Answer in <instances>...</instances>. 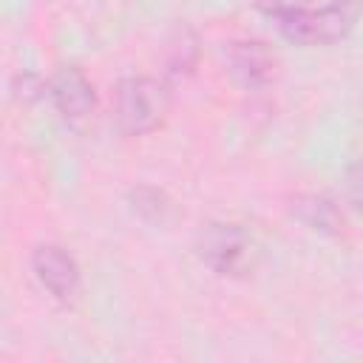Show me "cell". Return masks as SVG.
Listing matches in <instances>:
<instances>
[{
	"label": "cell",
	"mask_w": 363,
	"mask_h": 363,
	"mask_svg": "<svg viewBox=\"0 0 363 363\" xmlns=\"http://www.w3.org/2000/svg\"><path fill=\"white\" fill-rule=\"evenodd\" d=\"M269 17H275L284 37L303 45H323L346 37L354 23V9L349 0L329 3L323 9H298V6H269Z\"/></svg>",
	"instance_id": "1"
},
{
	"label": "cell",
	"mask_w": 363,
	"mask_h": 363,
	"mask_svg": "<svg viewBox=\"0 0 363 363\" xmlns=\"http://www.w3.org/2000/svg\"><path fill=\"white\" fill-rule=\"evenodd\" d=\"M116 125L128 136H142L156 130L170 108V94L159 79L150 77H128L116 85Z\"/></svg>",
	"instance_id": "2"
},
{
	"label": "cell",
	"mask_w": 363,
	"mask_h": 363,
	"mask_svg": "<svg viewBox=\"0 0 363 363\" xmlns=\"http://www.w3.org/2000/svg\"><path fill=\"white\" fill-rule=\"evenodd\" d=\"M199 255L221 275H244L255 264V244L238 224H207L199 235Z\"/></svg>",
	"instance_id": "3"
},
{
	"label": "cell",
	"mask_w": 363,
	"mask_h": 363,
	"mask_svg": "<svg viewBox=\"0 0 363 363\" xmlns=\"http://www.w3.org/2000/svg\"><path fill=\"white\" fill-rule=\"evenodd\" d=\"M31 267H34L40 284H43L54 298H62V301H65V298H71V295L77 292V286H79V267H77V261H74L65 250H60V247H54V244L37 247L34 255H31Z\"/></svg>",
	"instance_id": "4"
},
{
	"label": "cell",
	"mask_w": 363,
	"mask_h": 363,
	"mask_svg": "<svg viewBox=\"0 0 363 363\" xmlns=\"http://www.w3.org/2000/svg\"><path fill=\"white\" fill-rule=\"evenodd\" d=\"M227 65H230V74L241 85L261 88V85L272 82L278 62H275V54L264 43H258V40H238L227 51Z\"/></svg>",
	"instance_id": "5"
},
{
	"label": "cell",
	"mask_w": 363,
	"mask_h": 363,
	"mask_svg": "<svg viewBox=\"0 0 363 363\" xmlns=\"http://www.w3.org/2000/svg\"><path fill=\"white\" fill-rule=\"evenodd\" d=\"M48 91H51V99H54L57 111L62 116H68V119H82L96 105L94 85H91V79L79 68H62V71H57V77L51 79Z\"/></svg>",
	"instance_id": "6"
},
{
	"label": "cell",
	"mask_w": 363,
	"mask_h": 363,
	"mask_svg": "<svg viewBox=\"0 0 363 363\" xmlns=\"http://www.w3.org/2000/svg\"><path fill=\"white\" fill-rule=\"evenodd\" d=\"M289 213L306 224L315 233H326V235H340V230L346 227L340 207L335 204V199L323 196V193H298L289 201Z\"/></svg>",
	"instance_id": "7"
},
{
	"label": "cell",
	"mask_w": 363,
	"mask_h": 363,
	"mask_svg": "<svg viewBox=\"0 0 363 363\" xmlns=\"http://www.w3.org/2000/svg\"><path fill=\"white\" fill-rule=\"evenodd\" d=\"M130 199H133V210H136L142 218H147V221L162 218V213L167 210L164 196H162L159 190H153V187H139V190H133Z\"/></svg>",
	"instance_id": "8"
}]
</instances>
